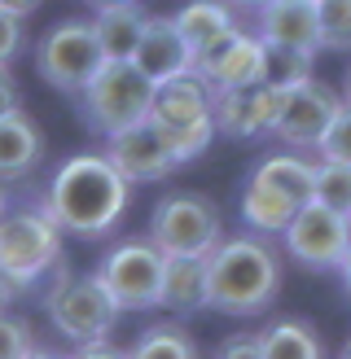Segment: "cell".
<instances>
[{"instance_id":"1","label":"cell","mask_w":351,"mask_h":359,"mask_svg":"<svg viewBox=\"0 0 351 359\" xmlns=\"http://www.w3.org/2000/svg\"><path fill=\"white\" fill-rule=\"evenodd\" d=\"M132 202V180L123 175L110 154H75L53 171V184L44 193V210L62 224V232L75 237H105L123 219Z\"/></svg>"},{"instance_id":"2","label":"cell","mask_w":351,"mask_h":359,"mask_svg":"<svg viewBox=\"0 0 351 359\" xmlns=\"http://www.w3.org/2000/svg\"><path fill=\"white\" fill-rule=\"evenodd\" d=\"M206 307L220 316L251 320L281 294V259L259 237H228L206 255Z\"/></svg>"},{"instance_id":"3","label":"cell","mask_w":351,"mask_h":359,"mask_svg":"<svg viewBox=\"0 0 351 359\" xmlns=\"http://www.w3.org/2000/svg\"><path fill=\"white\" fill-rule=\"evenodd\" d=\"M62 267V224L40 206H13L0 219V272L18 290L40 285Z\"/></svg>"},{"instance_id":"4","label":"cell","mask_w":351,"mask_h":359,"mask_svg":"<svg viewBox=\"0 0 351 359\" xmlns=\"http://www.w3.org/2000/svg\"><path fill=\"white\" fill-rule=\"evenodd\" d=\"M154 93H158V83H154L132 57H123V62H110V57H105V66L84 83L79 110H84V123H88L97 136H114V132H123V128H132V123L150 118Z\"/></svg>"},{"instance_id":"5","label":"cell","mask_w":351,"mask_h":359,"mask_svg":"<svg viewBox=\"0 0 351 359\" xmlns=\"http://www.w3.org/2000/svg\"><path fill=\"white\" fill-rule=\"evenodd\" d=\"M150 123L163 132V140L176 149L180 163H193V158H202L211 149V140H216V105H211V88L202 83L198 70L158 88L150 105Z\"/></svg>"},{"instance_id":"6","label":"cell","mask_w":351,"mask_h":359,"mask_svg":"<svg viewBox=\"0 0 351 359\" xmlns=\"http://www.w3.org/2000/svg\"><path fill=\"white\" fill-rule=\"evenodd\" d=\"M44 316L48 325L58 329L70 342H97V337H110V329L119 325V302L114 294L101 285V276H70L58 267V280L48 285L44 294Z\"/></svg>"},{"instance_id":"7","label":"cell","mask_w":351,"mask_h":359,"mask_svg":"<svg viewBox=\"0 0 351 359\" xmlns=\"http://www.w3.org/2000/svg\"><path fill=\"white\" fill-rule=\"evenodd\" d=\"M150 241L163 255H211L224 241L220 206L202 193H189V189L158 197V206L150 215Z\"/></svg>"},{"instance_id":"8","label":"cell","mask_w":351,"mask_h":359,"mask_svg":"<svg viewBox=\"0 0 351 359\" xmlns=\"http://www.w3.org/2000/svg\"><path fill=\"white\" fill-rule=\"evenodd\" d=\"M101 66H105V48L97 40L93 22H79V18L58 22L53 31L40 35V44H35V75H40L48 88L66 93V97H79L84 83L93 79Z\"/></svg>"},{"instance_id":"9","label":"cell","mask_w":351,"mask_h":359,"mask_svg":"<svg viewBox=\"0 0 351 359\" xmlns=\"http://www.w3.org/2000/svg\"><path fill=\"white\" fill-rule=\"evenodd\" d=\"M163 263H167V255L150 237L123 241L101 259L97 276L114 294L119 311H150V307H163Z\"/></svg>"},{"instance_id":"10","label":"cell","mask_w":351,"mask_h":359,"mask_svg":"<svg viewBox=\"0 0 351 359\" xmlns=\"http://www.w3.org/2000/svg\"><path fill=\"white\" fill-rule=\"evenodd\" d=\"M281 237H286L290 259H298L303 267H316V272H329V267L343 263L351 245V219L321 202H303Z\"/></svg>"},{"instance_id":"11","label":"cell","mask_w":351,"mask_h":359,"mask_svg":"<svg viewBox=\"0 0 351 359\" xmlns=\"http://www.w3.org/2000/svg\"><path fill=\"white\" fill-rule=\"evenodd\" d=\"M338 110H343V97H333V88L316 83V79H303V83H294V88L281 93V110H277V123H272V136L281 145H290V149H316Z\"/></svg>"},{"instance_id":"12","label":"cell","mask_w":351,"mask_h":359,"mask_svg":"<svg viewBox=\"0 0 351 359\" xmlns=\"http://www.w3.org/2000/svg\"><path fill=\"white\" fill-rule=\"evenodd\" d=\"M105 154H110V163L128 175L132 184H154V180H167L176 167H180L176 149L163 140V132H158L150 118H140L132 128L105 136Z\"/></svg>"},{"instance_id":"13","label":"cell","mask_w":351,"mask_h":359,"mask_svg":"<svg viewBox=\"0 0 351 359\" xmlns=\"http://www.w3.org/2000/svg\"><path fill=\"white\" fill-rule=\"evenodd\" d=\"M263 62H268V44H263L259 35L233 31V35H224L220 44H211L206 53H198L193 70L202 75V83L211 93H224V88L263 83Z\"/></svg>"},{"instance_id":"14","label":"cell","mask_w":351,"mask_h":359,"mask_svg":"<svg viewBox=\"0 0 351 359\" xmlns=\"http://www.w3.org/2000/svg\"><path fill=\"white\" fill-rule=\"evenodd\" d=\"M281 93H286V88H272V83H246V88L211 93L216 132L228 136V140H255L263 132H272L277 110H281Z\"/></svg>"},{"instance_id":"15","label":"cell","mask_w":351,"mask_h":359,"mask_svg":"<svg viewBox=\"0 0 351 359\" xmlns=\"http://www.w3.org/2000/svg\"><path fill=\"white\" fill-rule=\"evenodd\" d=\"M259 40L316 57L321 53V9H316V0H268L259 9Z\"/></svg>"},{"instance_id":"16","label":"cell","mask_w":351,"mask_h":359,"mask_svg":"<svg viewBox=\"0 0 351 359\" xmlns=\"http://www.w3.org/2000/svg\"><path fill=\"white\" fill-rule=\"evenodd\" d=\"M132 62L163 88V83H171V79H180V75L193 70V48L180 35V27H176V18H150L145 35H140V44L132 53Z\"/></svg>"},{"instance_id":"17","label":"cell","mask_w":351,"mask_h":359,"mask_svg":"<svg viewBox=\"0 0 351 359\" xmlns=\"http://www.w3.org/2000/svg\"><path fill=\"white\" fill-rule=\"evenodd\" d=\"M44 163V132L22 114V105L0 114V184H18Z\"/></svg>"},{"instance_id":"18","label":"cell","mask_w":351,"mask_h":359,"mask_svg":"<svg viewBox=\"0 0 351 359\" xmlns=\"http://www.w3.org/2000/svg\"><path fill=\"white\" fill-rule=\"evenodd\" d=\"M145 22H150V13L140 9V0H114V5H97L93 13V31L110 62L132 57L140 35H145Z\"/></svg>"},{"instance_id":"19","label":"cell","mask_w":351,"mask_h":359,"mask_svg":"<svg viewBox=\"0 0 351 359\" xmlns=\"http://www.w3.org/2000/svg\"><path fill=\"white\" fill-rule=\"evenodd\" d=\"M206 255H167L163 263V307L176 316H193L206 307Z\"/></svg>"},{"instance_id":"20","label":"cell","mask_w":351,"mask_h":359,"mask_svg":"<svg viewBox=\"0 0 351 359\" xmlns=\"http://www.w3.org/2000/svg\"><path fill=\"white\" fill-rule=\"evenodd\" d=\"M176 27H180V35L189 40L193 62H198V53H206L211 44H220L224 35L237 31L233 5H228V0H189V5L176 13Z\"/></svg>"},{"instance_id":"21","label":"cell","mask_w":351,"mask_h":359,"mask_svg":"<svg viewBox=\"0 0 351 359\" xmlns=\"http://www.w3.org/2000/svg\"><path fill=\"white\" fill-rule=\"evenodd\" d=\"M298 206L303 202H294L290 193H281L277 184H268V180H259V175H251L246 189H241V219L255 232H286V224L294 219Z\"/></svg>"},{"instance_id":"22","label":"cell","mask_w":351,"mask_h":359,"mask_svg":"<svg viewBox=\"0 0 351 359\" xmlns=\"http://www.w3.org/2000/svg\"><path fill=\"white\" fill-rule=\"evenodd\" d=\"M259 351L263 359H316L325 346L303 320H277V325L259 333Z\"/></svg>"},{"instance_id":"23","label":"cell","mask_w":351,"mask_h":359,"mask_svg":"<svg viewBox=\"0 0 351 359\" xmlns=\"http://www.w3.org/2000/svg\"><path fill=\"white\" fill-rule=\"evenodd\" d=\"M255 175L268 180V184H277L281 193H290L294 202H312L316 163H307V158H298V154H272V158H263V163L255 167Z\"/></svg>"},{"instance_id":"24","label":"cell","mask_w":351,"mask_h":359,"mask_svg":"<svg viewBox=\"0 0 351 359\" xmlns=\"http://www.w3.org/2000/svg\"><path fill=\"white\" fill-rule=\"evenodd\" d=\"M128 355H140V359H189V355H198V342L189 337L185 325L163 320V325H150L145 333H140Z\"/></svg>"},{"instance_id":"25","label":"cell","mask_w":351,"mask_h":359,"mask_svg":"<svg viewBox=\"0 0 351 359\" xmlns=\"http://www.w3.org/2000/svg\"><path fill=\"white\" fill-rule=\"evenodd\" d=\"M312 202H321V206H329V210H338V215H347V219H351V163L321 158V163H316Z\"/></svg>"},{"instance_id":"26","label":"cell","mask_w":351,"mask_h":359,"mask_svg":"<svg viewBox=\"0 0 351 359\" xmlns=\"http://www.w3.org/2000/svg\"><path fill=\"white\" fill-rule=\"evenodd\" d=\"M303 79H312V53L268 44V62H263V83H272V88H294V83H303Z\"/></svg>"},{"instance_id":"27","label":"cell","mask_w":351,"mask_h":359,"mask_svg":"<svg viewBox=\"0 0 351 359\" xmlns=\"http://www.w3.org/2000/svg\"><path fill=\"white\" fill-rule=\"evenodd\" d=\"M321 9V48H351V0H316Z\"/></svg>"},{"instance_id":"28","label":"cell","mask_w":351,"mask_h":359,"mask_svg":"<svg viewBox=\"0 0 351 359\" xmlns=\"http://www.w3.org/2000/svg\"><path fill=\"white\" fill-rule=\"evenodd\" d=\"M18 355H40L35 329H31V320L0 311V359H18Z\"/></svg>"},{"instance_id":"29","label":"cell","mask_w":351,"mask_h":359,"mask_svg":"<svg viewBox=\"0 0 351 359\" xmlns=\"http://www.w3.org/2000/svg\"><path fill=\"white\" fill-rule=\"evenodd\" d=\"M321 158H333V163H351V105L343 101V110L333 114L329 132L321 136V145H316Z\"/></svg>"},{"instance_id":"30","label":"cell","mask_w":351,"mask_h":359,"mask_svg":"<svg viewBox=\"0 0 351 359\" xmlns=\"http://www.w3.org/2000/svg\"><path fill=\"white\" fill-rule=\"evenodd\" d=\"M27 44V31H22V18L9 13V9H0V66H9L18 53H22Z\"/></svg>"},{"instance_id":"31","label":"cell","mask_w":351,"mask_h":359,"mask_svg":"<svg viewBox=\"0 0 351 359\" xmlns=\"http://www.w3.org/2000/svg\"><path fill=\"white\" fill-rule=\"evenodd\" d=\"M18 79L9 75V66H0V114H9V110H18Z\"/></svg>"},{"instance_id":"32","label":"cell","mask_w":351,"mask_h":359,"mask_svg":"<svg viewBox=\"0 0 351 359\" xmlns=\"http://www.w3.org/2000/svg\"><path fill=\"white\" fill-rule=\"evenodd\" d=\"M216 355H255V359H263L259 337H233V342H220V346H216Z\"/></svg>"},{"instance_id":"33","label":"cell","mask_w":351,"mask_h":359,"mask_svg":"<svg viewBox=\"0 0 351 359\" xmlns=\"http://www.w3.org/2000/svg\"><path fill=\"white\" fill-rule=\"evenodd\" d=\"M44 0H0V9H9V13H18V18H27V13H35Z\"/></svg>"},{"instance_id":"34","label":"cell","mask_w":351,"mask_h":359,"mask_svg":"<svg viewBox=\"0 0 351 359\" xmlns=\"http://www.w3.org/2000/svg\"><path fill=\"white\" fill-rule=\"evenodd\" d=\"M18 294H22V290H18V285H13L5 272H0V311H9V302H13Z\"/></svg>"},{"instance_id":"35","label":"cell","mask_w":351,"mask_h":359,"mask_svg":"<svg viewBox=\"0 0 351 359\" xmlns=\"http://www.w3.org/2000/svg\"><path fill=\"white\" fill-rule=\"evenodd\" d=\"M338 272H343V285H347V294H351V245H347V255L338 263Z\"/></svg>"},{"instance_id":"36","label":"cell","mask_w":351,"mask_h":359,"mask_svg":"<svg viewBox=\"0 0 351 359\" xmlns=\"http://www.w3.org/2000/svg\"><path fill=\"white\" fill-rule=\"evenodd\" d=\"M228 5H233V9H251V13H259L263 5H268V0H228Z\"/></svg>"},{"instance_id":"37","label":"cell","mask_w":351,"mask_h":359,"mask_svg":"<svg viewBox=\"0 0 351 359\" xmlns=\"http://www.w3.org/2000/svg\"><path fill=\"white\" fill-rule=\"evenodd\" d=\"M343 101L351 105V70H347V88H343Z\"/></svg>"},{"instance_id":"38","label":"cell","mask_w":351,"mask_h":359,"mask_svg":"<svg viewBox=\"0 0 351 359\" xmlns=\"http://www.w3.org/2000/svg\"><path fill=\"white\" fill-rule=\"evenodd\" d=\"M5 210H9V202H5V189H0V219H5Z\"/></svg>"},{"instance_id":"39","label":"cell","mask_w":351,"mask_h":359,"mask_svg":"<svg viewBox=\"0 0 351 359\" xmlns=\"http://www.w3.org/2000/svg\"><path fill=\"white\" fill-rule=\"evenodd\" d=\"M93 5H114V0H93Z\"/></svg>"},{"instance_id":"40","label":"cell","mask_w":351,"mask_h":359,"mask_svg":"<svg viewBox=\"0 0 351 359\" xmlns=\"http://www.w3.org/2000/svg\"><path fill=\"white\" fill-rule=\"evenodd\" d=\"M343 355H351V342H347V346H343Z\"/></svg>"}]
</instances>
